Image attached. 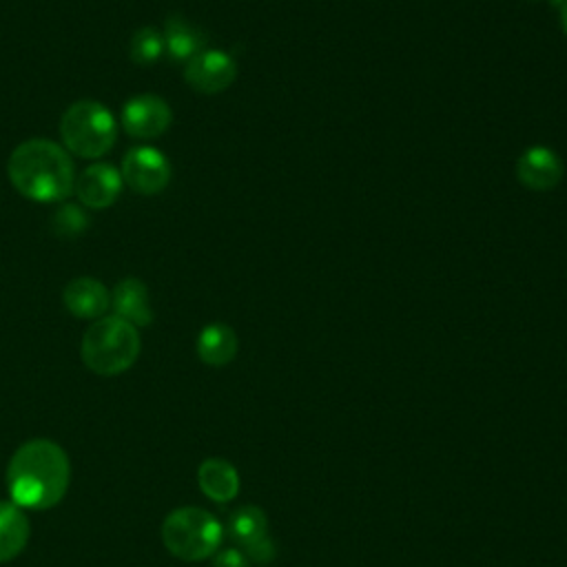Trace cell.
<instances>
[{"label":"cell","mask_w":567,"mask_h":567,"mask_svg":"<svg viewBox=\"0 0 567 567\" xmlns=\"http://www.w3.org/2000/svg\"><path fill=\"white\" fill-rule=\"evenodd\" d=\"M69 456L49 439L22 443L7 467V487L13 503L29 509H49L58 505L69 489Z\"/></svg>","instance_id":"obj_1"},{"label":"cell","mask_w":567,"mask_h":567,"mask_svg":"<svg viewBox=\"0 0 567 567\" xmlns=\"http://www.w3.org/2000/svg\"><path fill=\"white\" fill-rule=\"evenodd\" d=\"M7 171L13 188L31 202H62L75 186L69 151L51 140H27L18 144Z\"/></svg>","instance_id":"obj_2"},{"label":"cell","mask_w":567,"mask_h":567,"mask_svg":"<svg viewBox=\"0 0 567 567\" xmlns=\"http://www.w3.org/2000/svg\"><path fill=\"white\" fill-rule=\"evenodd\" d=\"M142 341L135 326L111 315L95 319L82 337V361L84 365L102 377H113L128 370L137 354Z\"/></svg>","instance_id":"obj_3"},{"label":"cell","mask_w":567,"mask_h":567,"mask_svg":"<svg viewBox=\"0 0 567 567\" xmlns=\"http://www.w3.org/2000/svg\"><path fill=\"white\" fill-rule=\"evenodd\" d=\"M60 135L64 148L73 155L97 159L113 148L117 140V122L102 102L78 100L64 111Z\"/></svg>","instance_id":"obj_4"},{"label":"cell","mask_w":567,"mask_h":567,"mask_svg":"<svg viewBox=\"0 0 567 567\" xmlns=\"http://www.w3.org/2000/svg\"><path fill=\"white\" fill-rule=\"evenodd\" d=\"M162 543L182 560H204L217 551L221 525L202 507H179L164 518Z\"/></svg>","instance_id":"obj_5"},{"label":"cell","mask_w":567,"mask_h":567,"mask_svg":"<svg viewBox=\"0 0 567 567\" xmlns=\"http://www.w3.org/2000/svg\"><path fill=\"white\" fill-rule=\"evenodd\" d=\"M124 184L142 195H155L171 182V162L153 146H133L122 159Z\"/></svg>","instance_id":"obj_6"},{"label":"cell","mask_w":567,"mask_h":567,"mask_svg":"<svg viewBox=\"0 0 567 567\" xmlns=\"http://www.w3.org/2000/svg\"><path fill=\"white\" fill-rule=\"evenodd\" d=\"M237 75L235 60L217 49H208L190 58L184 66V80L190 89L204 95H215L226 91Z\"/></svg>","instance_id":"obj_7"},{"label":"cell","mask_w":567,"mask_h":567,"mask_svg":"<svg viewBox=\"0 0 567 567\" xmlns=\"http://www.w3.org/2000/svg\"><path fill=\"white\" fill-rule=\"evenodd\" d=\"M173 122L171 106L153 93L133 95L122 106V126L131 137H159Z\"/></svg>","instance_id":"obj_8"},{"label":"cell","mask_w":567,"mask_h":567,"mask_svg":"<svg viewBox=\"0 0 567 567\" xmlns=\"http://www.w3.org/2000/svg\"><path fill=\"white\" fill-rule=\"evenodd\" d=\"M124 179L113 164H91L75 179V195L86 208H109L122 193Z\"/></svg>","instance_id":"obj_9"},{"label":"cell","mask_w":567,"mask_h":567,"mask_svg":"<svg viewBox=\"0 0 567 567\" xmlns=\"http://www.w3.org/2000/svg\"><path fill=\"white\" fill-rule=\"evenodd\" d=\"M516 177L532 190H551L563 177V159L547 146H529L516 162Z\"/></svg>","instance_id":"obj_10"},{"label":"cell","mask_w":567,"mask_h":567,"mask_svg":"<svg viewBox=\"0 0 567 567\" xmlns=\"http://www.w3.org/2000/svg\"><path fill=\"white\" fill-rule=\"evenodd\" d=\"M62 301L80 319H100L111 306V292L93 277H78L64 286Z\"/></svg>","instance_id":"obj_11"},{"label":"cell","mask_w":567,"mask_h":567,"mask_svg":"<svg viewBox=\"0 0 567 567\" xmlns=\"http://www.w3.org/2000/svg\"><path fill=\"white\" fill-rule=\"evenodd\" d=\"M111 306L115 317L128 321L135 328L148 326L153 321V310L148 301V288L135 277L122 279L111 292Z\"/></svg>","instance_id":"obj_12"},{"label":"cell","mask_w":567,"mask_h":567,"mask_svg":"<svg viewBox=\"0 0 567 567\" xmlns=\"http://www.w3.org/2000/svg\"><path fill=\"white\" fill-rule=\"evenodd\" d=\"M162 35H164L166 53L175 62H188L190 58L202 53L204 44H206L204 31L199 27L190 24L188 20H184L182 16H171L164 24Z\"/></svg>","instance_id":"obj_13"},{"label":"cell","mask_w":567,"mask_h":567,"mask_svg":"<svg viewBox=\"0 0 567 567\" xmlns=\"http://www.w3.org/2000/svg\"><path fill=\"white\" fill-rule=\"evenodd\" d=\"M199 489L217 503L233 501L239 492V474L224 458H206L197 470Z\"/></svg>","instance_id":"obj_14"},{"label":"cell","mask_w":567,"mask_h":567,"mask_svg":"<svg viewBox=\"0 0 567 567\" xmlns=\"http://www.w3.org/2000/svg\"><path fill=\"white\" fill-rule=\"evenodd\" d=\"M29 518L20 505L0 501V563L16 558L29 540Z\"/></svg>","instance_id":"obj_15"},{"label":"cell","mask_w":567,"mask_h":567,"mask_svg":"<svg viewBox=\"0 0 567 567\" xmlns=\"http://www.w3.org/2000/svg\"><path fill=\"white\" fill-rule=\"evenodd\" d=\"M237 334L226 323H208L197 337V357L208 365H226L237 354Z\"/></svg>","instance_id":"obj_16"},{"label":"cell","mask_w":567,"mask_h":567,"mask_svg":"<svg viewBox=\"0 0 567 567\" xmlns=\"http://www.w3.org/2000/svg\"><path fill=\"white\" fill-rule=\"evenodd\" d=\"M268 529V520L261 507L257 505H244L239 509H235L228 518V532L230 536L241 545H250L252 540L266 536Z\"/></svg>","instance_id":"obj_17"},{"label":"cell","mask_w":567,"mask_h":567,"mask_svg":"<svg viewBox=\"0 0 567 567\" xmlns=\"http://www.w3.org/2000/svg\"><path fill=\"white\" fill-rule=\"evenodd\" d=\"M164 51H166L164 35L155 27H142L131 38L128 53H131V60L135 64H144V66L155 64L162 58Z\"/></svg>","instance_id":"obj_18"},{"label":"cell","mask_w":567,"mask_h":567,"mask_svg":"<svg viewBox=\"0 0 567 567\" xmlns=\"http://www.w3.org/2000/svg\"><path fill=\"white\" fill-rule=\"evenodd\" d=\"M53 226L60 235L64 237H73L78 235L80 230H84L86 226V217L82 215V210L78 206H71V204H64L58 208L55 217H53Z\"/></svg>","instance_id":"obj_19"},{"label":"cell","mask_w":567,"mask_h":567,"mask_svg":"<svg viewBox=\"0 0 567 567\" xmlns=\"http://www.w3.org/2000/svg\"><path fill=\"white\" fill-rule=\"evenodd\" d=\"M244 554L248 556V560H255V563H259V565H268V563L275 558L277 549H275V543H272V540L268 538V534H266V536L252 540L250 545H246V547H244Z\"/></svg>","instance_id":"obj_20"},{"label":"cell","mask_w":567,"mask_h":567,"mask_svg":"<svg viewBox=\"0 0 567 567\" xmlns=\"http://www.w3.org/2000/svg\"><path fill=\"white\" fill-rule=\"evenodd\" d=\"M213 567H250V560L241 549L228 547V549L215 551Z\"/></svg>","instance_id":"obj_21"},{"label":"cell","mask_w":567,"mask_h":567,"mask_svg":"<svg viewBox=\"0 0 567 567\" xmlns=\"http://www.w3.org/2000/svg\"><path fill=\"white\" fill-rule=\"evenodd\" d=\"M554 2H558V9H560V24H563V29H565V33H567V0H554Z\"/></svg>","instance_id":"obj_22"}]
</instances>
